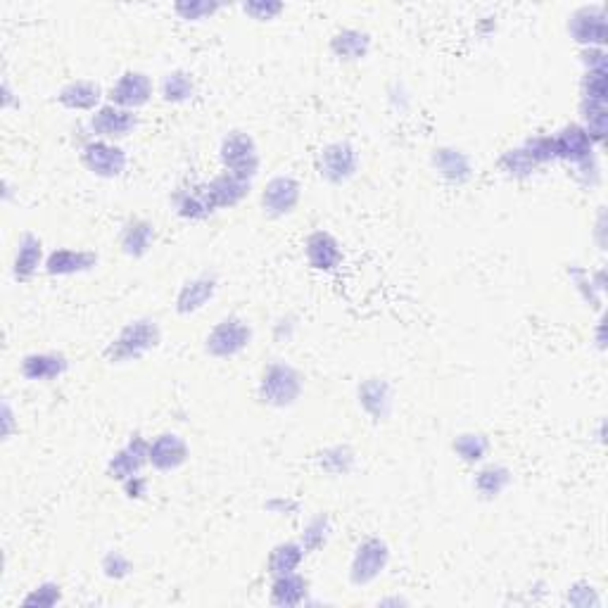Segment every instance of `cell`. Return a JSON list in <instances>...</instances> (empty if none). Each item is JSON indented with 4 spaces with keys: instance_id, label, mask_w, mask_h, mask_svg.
<instances>
[{
    "instance_id": "6da1fadb",
    "label": "cell",
    "mask_w": 608,
    "mask_h": 608,
    "mask_svg": "<svg viewBox=\"0 0 608 608\" xmlns=\"http://www.w3.org/2000/svg\"><path fill=\"white\" fill-rule=\"evenodd\" d=\"M554 138L556 162H566L573 169L575 181L585 190H592L601 181V164L597 155V145L587 136L578 122L563 124L559 131L551 133Z\"/></svg>"
},
{
    "instance_id": "7a4b0ae2",
    "label": "cell",
    "mask_w": 608,
    "mask_h": 608,
    "mask_svg": "<svg viewBox=\"0 0 608 608\" xmlns=\"http://www.w3.org/2000/svg\"><path fill=\"white\" fill-rule=\"evenodd\" d=\"M160 345H162L160 321L150 319V316H138V319L124 323V326L119 328V333L107 342L103 357L107 364L124 366L148 357V354L155 352Z\"/></svg>"
},
{
    "instance_id": "3957f363",
    "label": "cell",
    "mask_w": 608,
    "mask_h": 608,
    "mask_svg": "<svg viewBox=\"0 0 608 608\" xmlns=\"http://www.w3.org/2000/svg\"><path fill=\"white\" fill-rule=\"evenodd\" d=\"M304 376L288 361L276 359L266 364L257 380V399L262 407L290 409L302 399Z\"/></svg>"
},
{
    "instance_id": "277c9868",
    "label": "cell",
    "mask_w": 608,
    "mask_h": 608,
    "mask_svg": "<svg viewBox=\"0 0 608 608\" xmlns=\"http://www.w3.org/2000/svg\"><path fill=\"white\" fill-rule=\"evenodd\" d=\"M252 340H255L252 323L238 314H228L209 328L205 342H202V350H205L207 357L224 361L240 357L245 350H250Z\"/></svg>"
},
{
    "instance_id": "5b68a950",
    "label": "cell",
    "mask_w": 608,
    "mask_h": 608,
    "mask_svg": "<svg viewBox=\"0 0 608 608\" xmlns=\"http://www.w3.org/2000/svg\"><path fill=\"white\" fill-rule=\"evenodd\" d=\"M219 162L221 169L231 171L240 179L255 181L262 169V155L259 145L247 131H228L219 143Z\"/></svg>"
},
{
    "instance_id": "8992f818",
    "label": "cell",
    "mask_w": 608,
    "mask_h": 608,
    "mask_svg": "<svg viewBox=\"0 0 608 608\" xmlns=\"http://www.w3.org/2000/svg\"><path fill=\"white\" fill-rule=\"evenodd\" d=\"M361 155L359 148L347 138L342 141L326 143L316 155V171H319L321 181L328 186H345L354 176L359 174Z\"/></svg>"
},
{
    "instance_id": "52a82bcc",
    "label": "cell",
    "mask_w": 608,
    "mask_h": 608,
    "mask_svg": "<svg viewBox=\"0 0 608 608\" xmlns=\"http://www.w3.org/2000/svg\"><path fill=\"white\" fill-rule=\"evenodd\" d=\"M390 559L392 551L388 542L373 535L364 537L352 551L347 578H350L354 587H369L376 580L383 578L385 570L390 566Z\"/></svg>"
},
{
    "instance_id": "ba28073f",
    "label": "cell",
    "mask_w": 608,
    "mask_h": 608,
    "mask_svg": "<svg viewBox=\"0 0 608 608\" xmlns=\"http://www.w3.org/2000/svg\"><path fill=\"white\" fill-rule=\"evenodd\" d=\"M79 160L88 174H93L95 179L114 181L119 179V176H124L126 167H129V152L119 143L88 138V141L81 145Z\"/></svg>"
},
{
    "instance_id": "9c48e42d",
    "label": "cell",
    "mask_w": 608,
    "mask_h": 608,
    "mask_svg": "<svg viewBox=\"0 0 608 608\" xmlns=\"http://www.w3.org/2000/svg\"><path fill=\"white\" fill-rule=\"evenodd\" d=\"M302 202V183L293 174H276L264 183L259 207L266 219H285L297 212Z\"/></svg>"
},
{
    "instance_id": "30bf717a",
    "label": "cell",
    "mask_w": 608,
    "mask_h": 608,
    "mask_svg": "<svg viewBox=\"0 0 608 608\" xmlns=\"http://www.w3.org/2000/svg\"><path fill=\"white\" fill-rule=\"evenodd\" d=\"M568 36L570 41L582 48H606L608 27H606V8L601 3L580 5L568 15Z\"/></svg>"
},
{
    "instance_id": "8fae6325",
    "label": "cell",
    "mask_w": 608,
    "mask_h": 608,
    "mask_svg": "<svg viewBox=\"0 0 608 608\" xmlns=\"http://www.w3.org/2000/svg\"><path fill=\"white\" fill-rule=\"evenodd\" d=\"M141 126V117L138 112L124 110V107H117L112 103H105L103 107H98L91 117H88V136L100 138V141H112L119 143L124 138H129L133 131Z\"/></svg>"
},
{
    "instance_id": "7c38bea8",
    "label": "cell",
    "mask_w": 608,
    "mask_h": 608,
    "mask_svg": "<svg viewBox=\"0 0 608 608\" xmlns=\"http://www.w3.org/2000/svg\"><path fill=\"white\" fill-rule=\"evenodd\" d=\"M155 95V81L148 72L141 69H126L114 79V84L107 91V103L124 107V110L138 112L150 103Z\"/></svg>"
},
{
    "instance_id": "4fadbf2b",
    "label": "cell",
    "mask_w": 608,
    "mask_h": 608,
    "mask_svg": "<svg viewBox=\"0 0 608 608\" xmlns=\"http://www.w3.org/2000/svg\"><path fill=\"white\" fill-rule=\"evenodd\" d=\"M357 404L371 423H388L395 414V388L388 378L369 376L357 385Z\"/></svg>"
},
{
    "instance_id": "5bb4252c",
    "label": "cell",
    "mask_w": 608,
    "mask_h": 608,
    "mask_svg": "<svg viewBox=\"0 0 608 608\" xmlns=\"http://www.w3.org/2000/svg\"><path fill=\"white\" fill-rule=\"evenodd\" d=\"M190 447L186 437L174 433V430H164L155 435L148 447V466L157 473H174L188 464Z\"/></svg>"
},
{
    "instance_id": "9a60e30c",
    "label": "cell",
    "mask_w": 608,
    "mask_h": 608,
    "mask_svg": "<svg viewBox=\"0 0 608 608\" xmlns=\"http://www.w3.org/2000/svg\"><path fill=\"white\" fill-rule=\"evenodd\" d=\"M219 293V278L212 271H202L186 278L181 283L179 293L174 297V309L179 316H193L202 312Z\"/></svg>"
},
{
    "instance_id": "2e32d148",
    "label": "cell",
    "mask_w": 608,
    "mask_h": 608,
    "mask_svg": "<svg viewBox=\"0 0 608 608\" xmlns=\"http://www.w3.org/2000/svg\"><path fill=\"white\" fill-rule=\"evenodd\" d=\"M302 247L309 269L319 271V274H333V271H338L342 262H345V252H342L340 240L335 238L331 231H323V228H316V231L309 233V236L304 238Z\"/></svg>"
},
{
    "instance_id": "e0dca14e",
    "label": "cell",
    "mask_w": 608,
    "mask_h": 608,
    "mask_svg": "<svg viewBox=\"0 0 608 608\" xmlns=\"http://www.w3.org/2000/svg\"><path fill=\"white\" fill-rule=\"evenodd\" d=\"M148 447L150 440L141 433H133L126 440V445H122L110 456L107 461V478L117 480V483H124L126 478L131 475L143 473V468L148 466Z\"/></svg>"
},
{
    "instance_id": "ac0fdd59",
    "label": "cell",
    "mask_w": 608,
    "mask_h": 608,
    "mask_svg": "<svg viewBox=\"0 0 608 608\" xmlns=\"http://www.w3.org/2000/svg\"><path fill=\"white\" fill-rule=\"evenodd\" d=\"M171 207H174L176 217L183 221H205L219 212L212 200V193H209V186L202 181L176 188L174 195H171Z\"/></svg>"
},
{
    "instance_id": "d6986e66",
    "label": "cell",
    "mask_w": 608,
    "mask_h": 608,
    "mask_svg": "<svg viewBox=\"0 0 608 608\" xmlns=\"http://www.w3.org/2000/svg\"><path fill=\"white\" fill-rule=\"evenodd\" d=\"M430 167L437 176H442L452 186H466L473 181L475 164L466 150L456 148V145H437L430 152Z\"/></svg>"
},
{
    "instance_id": "ffe728a7",
    "label": "cell",
    "mask_w": 608,
    "mask_h": 608,
    "mask_svg": "<svg viewBox=\"0 0 608 608\" xmlns=\"http://www.w3.org/2000/svg\"><path fill=\"white\" fill-rule=\"evenodd\" d=\"M46 247H43V240L36 236L34 231H24L22 236L17 238L15 245V255H12L10 264V276L15 283H29L38 271L46 266Z\"/></svg>"
},
{
    "instance_id": "44dd1931",
    "label": "cell",
    "mask_w": 608,
    "mask_h": 608,
    "mask_svg": "<svg viewBox=\"0 0 608 608\" xmlns=\"http://www.w3.org/2000/svg\"><path fill=\"white\" fill-rule=\"evenodd\" d=\"M100 264V255L93 250H84V247H55L46 257V271L53 278H67V276H81L93 271Z\"/></svg>"
},
{
    "instance_id": "7402d4cb",
    "label": "cell",
    "mask_w": 608,
    "mask_h": 608,
    "mask_svg": "<svg viewBox=\"0 0 608 608\" xmlns=\"http://www.w3.org/2000/svg\"><path fill=\"white\" fill-rule=\"evenodd\" d=\"M69 371V359L62 352L41 350L24 354L19 361V376L27 383H55Z\"/></svg>"
},
{
    "instance_id": "603a6c76",
    "label": "cell",
    "mask_w": 608,
    "mask_h": 608,
    "mask_svg": "<svg viewBox=\"0 0 608 608\" xmlns=\"http://www.w3.org/2000/svg\"><path fill=\"white\" fill-rule=\"evenodd\" d=\"M57 103L60 107H65L69 112H88L93 114L98 107L105 105L107 93L103 91V86L93 79H74L67 81L65 86L57 91Z\"/></svg>"
},
{
    "instance_id": "cb8c5ba5",
    "label": "cell",
    "mask_w": 608,
    "mask_h": 608,
    "mask_svg": "<svg viewBox=\"0 0 608 608\" xmlns=\"http://www.w3.org/2000/svg\"><path fill=\"white\" fill-rule=\"evenodd\" d=\"M155 240H157L155 224L143 217L126 219L122 231H119V247H122L124 255L131 259L148 257L152 247H155Z\"/></svg>"
},
{
    "instance_id": "d4e9b609",
    "label": "cell",
    "mask_w": 608,
    "mask_h": 608,
    "mask_svg": "<svg viewBox=\"0 0 608 608\" xmlns=\"http://www.w3.org/2000/svg\"><path fill=\"white\" fill-rule=\"evenodd\" d=\"M513 485V471L499 461H485L473 475V492L483 502H494Z\"/></svg>"
},
{
    "instance_id": "484cf974",
    "label": "cell",
    "mask_w": 608,
    "mask_h": 608,
    "mask_svg": "<svg viewBox=\"0 0 608 608\" xmlns=\"http://www.w3.org/2000/svg\"><path fill=\"white\" fill-rule=\"evenodd\" d=\"M331 53L340 62H361L371 55L373 38L369 31L357 27H342L331 36Z\"/></svg>"
},
{
    "instance_id": "4316f807",
    "label": "cell",
    "mask_w": 608,
    "mask_h": 608,
    "mask_svg": "<svg viewBox=\"0 0 608 608\" xmlns=\"http://www.w3.org/2000/svg\"><path fill=\"white\" fill-rule=\"evenodd\" d=\"M309 594H312V585L304 575L297 573L281 575V578H271L269 587V601L278 608H297L309 604Z\"/></svg>"
},
{
    "instance_id": "83f0119b",
    "label": "cell",
    "mask_w": 608,
    "mask_h": 608,
    "mask_svg": "<svg viewBox=\"0 0 608 608\" xmlns=\"http://www.w3.org/2000/svg\"><path fill=\"white\" fill-rule=\"evenodd\" d=\"M207 186L217 209H233L243 205L252 193V181L240 179V176L231 174V171H221V174L207 181Z\"/></svg>"
},
{
    "instance_id": "f1b7e54d",
    "label": "cell",
    "mask_w": 608,
    "mask_h": 608,
    "mask_svg": "<svg viewBox=\"0 0 608 608\" xmlns=\"http://www.w3.org/2000/svg\"><path fill=\"white\" fill-rule=\"evenodd\" d=\"M316 466L331 478H345L357 468V452L347 442H335V445H328L321 452H316Z\"/></svg>"
},
{
    "instance_id": "f546056e",
    "label": "cell",
    "mask_w": 608,
    "mask_h": 608,
    "mask_svg": "<svg viewBox=\"0 0 608 608\" xmlns=\"http://www.w3.org/2000/svg\"><path fill=\"white\" fill-rule=\"evenodd\" d=\"M307 551L302 549L300 540H285L271 547L269 556H266V573L269 578H281V575L297 573L302 566Z\"/></svg>"
},
{
    "instance_id": "4dcf8cb0",
    "label": "cell",
    "mask_w": 608,
    "mask_h": 608,
    "mask_svg": "<svg viewBox=\"0 0 608 608\" xmlns=\"http://www.w3.org/2000/svg\"><path fill=\"white\" fill-rule=\"evenodd\" d=\"M452 452L456 454V459L464 461V464L480 466L485 464L487 456H490L492 442L490 437L480 433V430H464V433L454 435Z\"/></svg>"
},
{
    "instance_id": "1f68e13d",
    "label": "cell",
    "mask_w": 608,
    "mask_h": 608,
    "mask_svg": "<svg viewBox=\"0 0 608 608\" xmlns=\"http://www.w3.org/2000/svg\"><path fill=\"white\" fill-rule=\"evenodd\" d=\"M198 86H195L193 74L186 69H171L160 79V98L167 105H186L195 98Z\"/></svg>"
},
{
    "instance_id": "d6a6232c",
    "label": "cell",
    "mask_w": 608,
    "mask_h": 608,
    "mask_svg": "<svg viewBox=\"0 0 608 608\" xmlns=\"http://www.w3.org/2000/svg\"><path fill=\"white\" fill-rule=\"evenodd\" d=\"M592 143L604 145L608 133V107L606 103H594V100H580V122Z\"/></svg>"
},
{
    "instance_id": "836d02e7",
    "label": "cell",
    "mask_w": 608,
    "mask_h": 608,
    "mask_svg": "<svg viewBox=\"0 0 608 608\" xmlns=\"http://www.w3.org/2000/svg\"><path fill=\"white\" fill-rule=\"evenodd\" d=\"M331 537H333L331 516L319 511V513H314L307 523H304V528L300 532V544L307 554H316V551H321L328 542H331Z\"/></svg>"
},
{
    "instance_id": "e575fe53",
    "label": "cell",
    "mask_w": 608,
    "mask_h": 608,
    "mask_svg": "<svg viewBox=\"0 0 608 608\" xmlns=\"http://www.w3.org/2000/svg\"><path fill=\"white\" fill-rule=\"evenodd\" d=\"M499 171L513 181H525V179H530L532 174H537L540 167H537L535 160L528 155V150L518 143V145H513V148L502 152V157H499Z\"/></svg>"
},
{
    "instance_id": "d590c367",
    "label": "cell",
    "mask_w": 608,
    "mask_h": 608,
    "mask_svg": "<svg viewBox=\"0 0 608 608\" xmlns=\"http://www.w3.org/2000/svg\"><path fill=\"white\" fill-rule=\"evenodd\" d=\"M174 15L183 19V22H205V19H212L217 12L224 10V3L219 0H176L171 5Z\"/></svg>"
},
{
    "instance_id": "8d00e7d4",
    "label": "cell",
    "mask_w": 608,
    "mask_h": 608,
    "mask_svg": "<svg viewBox=\"0 0 608 608\" xmlns=\"http://www.w3.org/2000/svg\"><path fill=\"white\" fill-rule=\"evenodd\" d=\"M57 604H62V585L57 580L38 582L22 599V606L27 608H55Z\"/></svg>"
},
{
    "instance_id": "74e56055",
    "label": "cell",
    "mask_w": 608,
    "mask_h": 608,
    "mask_svg": "<svg viewBox=\"0 0 608 608\" xmlns=\"http://www.w3.org/2000/svg\"><path fill=\"white\" fill-rule=\"evenodd\" d=\"M568 278L570 283L575 285V290H578V295L585 300L587 304H592V307H601V300H604V293L594 285V278L585 266L580 264H568Z\"/></svg>"
},
{
    "instance_id": "f35d334b",
    "label": "cell",
    "mask_w": 608,
    "mask_h": 608,
    "mask_svg": "<svg viewBox=\"0 0 608 608\" xmlns=\"http://www.w3.org/2000/svg\"><path fill=\"white\" fill-rule=\"evenodd\" d=\"M100 573H103L107 580L122 582L133 575V561L122 549H107L103 559H100Z\"/></svg>"
},
{
    "instance_id": "ab89813d",
    "label": "cell",
    "mask_w": 608,
    "mask_h": 608,
    "mask_svg": "<svg viewBox=\"0 0 608 608\" xmlns=\"http://www.w3.org/2000/svg\"><path fill=\"white\" fill-rule=\"evenodd\" d=\"M608 69H585L580 81V100H594V103H606L608 93Z\"/></svg>"
},
{
    "instance_id": "60d3db41",
    "label": "cell",
    "mask_w": 608,
    "mask_h": 608,
    "mask_svg": "<svg viewBox=\"0 0 608 608\" xmlns=\"http://www.w3.org/2000/svg\"><path fill=\"white\" fill-rule=\"evenodd\" d=\"M521 145L528 150V155L535 160V164L540 169L547 167L551 162H556L554 138H551V133H532V136L525 138Z\"/></svg>"
},
{
    "instance_id": "b9f144b4",
    "label": "cell",
    "mask_w": 608,
    "mask_h": 608,
    "mask_svg": "<svg viewBox=\"0 0 608 608\" xmlns=\"http://www.w3.org/2000/svg\"><path fill=\"white\" fill-rule=\"evenodd\" d=\"M566 604L573 608H599L601 597L597 587L589 585L587 580H578L566 589Z\"/></svg>"
},
{
    "instance_id": "7bdbcfd3",
    "label": "cell",
    "mask_w": 608,
    "mask_h": 608,
    "mask_svg": "<svg viewBox=\"0 0 608 608\" xmlns=\"http://www.w3.org/2000/svg\"><path fill=\"white\" fill-rule=\"evenodd\" d=\"M240 10L255 22H274L285 12V3H281V0H247V3L240 5Z\"/></svg>"
},
{
    "instance_id": "ee69618b",
    "label": "cell",
    "mask_w": 608,
    "mask_h": 608,
    "mask_svg": "<svg viewBox=\"0 0 608 608\" xmlns=\"http://www.w3.org/2000/svg\"><path fill=\"white\" fill-rule=\"evenodd\" d=\"M264 511L271 513V516H278V518H293L302 511V504L297 502V499L288 497V494H276V497L266 499Z\"/></svg>"
},
{
    "instance_id": "f6af8a7d",
    "label": "cell",
    "mask_w": 608,
    "mask_h": 608,
    "mask_svg": "<svg viewBox=\"0 0 608 608\" xmlns=\"http://www.w3.org/2000/svg\"><path fill=\"white\" fill-rule=\"evenodd\" d=\"M385 95H388V105L399 114L407 112L411 107V93L407 91V86H404L402 81H392Z\"/></svg>"
},
{
    "instance_id": "bcb514c9",
    "label": "cell",
    "mask_w": 608,
    "mask_h": 608,
    "mask_svg": "<svg viewBox=\"0 0 608 608\" xmlns=\"http://www.w3.org/2000/svg\"><path fill=\"white\" fill-rule=\"evenodd\" d=\"M122 490H124L126 499H131V502H141V499H145V494H148V490H150V480L145 478L143 473L131 475V478H126L122 483Z\"/></svg>"
},
{
    "instance_id": "7dc6e473",
    "label": "cell",
    "mask_w": 608,
    "mask_h": 608,
    "mask_svg": "<svg viewBox=\"0 0 608 608\" xmlns=\"http://www.w3.org/2000/svg\"><path fill=\"white\" fill-rule=\"evenodd\" d=\"M297 328H300V319L295 314H283L278 316L274 323V340L276 342H290L295 338Z\"/></svg>"
},
{
    "instance_id": "c3c4849f",
    "label": "cell",
    "mask_w": 608,
    "mask_h": 608,
    "mask_svg": "<svg viewBox=\"0 0 608 608\" xmlns=\"http://www.w3.org/2000/svg\"><path fill=\"white\" fill-rule=\"evenodd\" d=\"M580 65H582V72H585V69H608L606 48H582Z\"/></svg>"
},
{
    "instance_id": "681fc988",
    "label": "cell",
    "mask_w": 608,
    "mask_h": 608,
    "mask_svg": "<svg viewBox=\"0 0 608 608\" xmlns=\"http://www.w3.org/2000/svg\"><path fill=\"white\" fill-rule=\"evenodd\" d=\"M0 107H3V112L17 110L19 107V98L15 95V91H12L8 79H3V86H0Z\"/></svg>"
},
{
    "instance_id": "f907efd6",
    "label": "cell",
    "mask_w": 608,
    "mask_h": 608,
    "mask_svg": "<svg viewBox=\"0 0 608 608\" xmlns=\"http://www.w3.org/2000/svg\"><path fill=\"white\" fill-rule=\"evenodd\" d=\"M17 430V421H15V411H12V404L5 399L3 402V440L8 442L12 435H15Z\"/></svg>"
},
{
    "instance_id": "816d5d0a",
    "label": "cell",
    "mask_w": 608,
    "mask_h": 608,
    "mask_svg": "<svg viewBox=\"0 0 608 608\" xmlns=\"http://www.w3.org/2000/svg\"><path fill=\"white\" fill-rule=\"evenodd\" d=\"M12 195H15V188H12L8 179H3V183H0V200H3V205H10Z\"/></svg>"
},
{
    "instance_id": "f5cc1de1",
    "label": "cell",
    "mask_w": 608,
    "mask_h": 608,
    "mask_svg": "<svg viewBox=\"0 0 608 608\" xmlns=\"http://www.w3.org/2000/svg\"><path fill=\"white\" fill-rule=\"evenodd\" d=\"M409 601L402 599V597H390V599H380L378 606H407Z\"/></svg>"
},
{
    "instance_id": "db71d44e",
    "label": "cell",
    "mask_w": 608,
    "mask_h": 608,
    "mask_svg": "<svg viewBox=\"0 0 608 608\" xmlns=\"http://www.w3.org/2000/svg\"><path fill=\"white\" fill-rule=\"evenodd\" d=\"M597 342H599V350H604V323H599L597 328Z\"/></svg>"
}]
</instances>
